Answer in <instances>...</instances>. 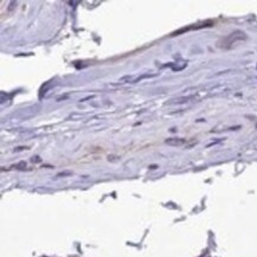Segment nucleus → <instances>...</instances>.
I'll use <instances>...</instances> for the list:
<instances>
[{
  "instance_id": "3",
  "label": "nucleus",
  "mask_w": 257,
  "mask_h": 257,
  "mask_svg": "<svg viewBox=\"0 0 257 257\" xmlns=\"http://www.w3.org/2000/svg\"><path fill=\"white\" fill-rule=\"evenodd\" d=\"M32 161L33 162H34V161L37 162V161H40V159H39V157H36V158H32Z\"/></svg>"
},
{
  "instance_id": "1",
  "label": "nucleus",
  "mask_w": 257,
  "mask_h": 257,
  "mask_svg": "<svg viewBox=\"0 0 257 257\" xmlns=\"http://www.w3.org/2000/svg\"><path fill=\"white\" fill-rule=\"evenodd\" d=\"M165 142L167 145L173 146V147H180V146L185 145L186 140L185 139H180V138H171V139H167Z\"/></svg>"
},
{
  "instance_id": "2",
  "label": "nucleus",
  "mask_w": 257,
  "mask_h": 257,
  "mask_svg": "<svg viewBox=\"0 0 257 257\" xmlns=\"http://www.w3.org/2000/svg\"><path fill=\"white\" fill-rule=\"evenodd\" d=\"M71 172H62V173H58L57 177H65V176H70Z\"/></svg>"
}]
</instances>
